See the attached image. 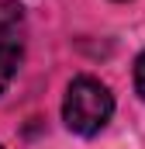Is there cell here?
Returning a JSON list of instances; mask_svg holds the SVG:
<instances>
[{
	"label": "cell",
	"mask_w": 145,
	"mask_h": 149,
	"mask_svg": "<svg viewBox=\"0 0 145 149\" xmlns=\"http://www.w3.org/2000/svg\"><path fill=\"white\" fill-rule=\"evenodd\" d=\"M114 114V94L97 80V76H76L66 87V101H62V121L66 128L90 139L97 135Z\"/></svg>",
	"instance_id": "1"
},
{
	"label": "cell",
	"mask_w": 145,
	"mask_h": 149,
	"mask_svg": "<svg viewBox=\"0 0 145 149\" xmlns=\"http://www.w3.org/2000/svg\"><path fill=\"white\" fill-rule=\"evenodd\" d=\"M0 149H3V146H0Z\"/></svg>",
	"instance_id": "4"
},
{
	"label": "cell",
	"mask_w": 145,
	"mask_h": 149,
	"mask_svg": "<svg viewBox=\"0 0 145 149\" xmlns=\"http://www.w3.org/2000/svg\"><path fill=\"white\" fill-rule=\"evenodd\" d=\"M21 56H24V10L17 0H0V94L10 87Z\"/></svg>",
	"instance_id": "2"
},
{
	"label": "cell",
	"mask_w": 145,
	"mask_h": 149,
	"mask_svg": "<svg viewBox=\"0 0 145 149\" xmlns=\"http://www.w3.org/2000/svg\"><path fill=\"white\" fill-rule=\"evenodd\" d=\"M135 90H138V97L145 101V52L135 59Z\"/></svg>",
	"instance_id": "3"
}]
</instances>
